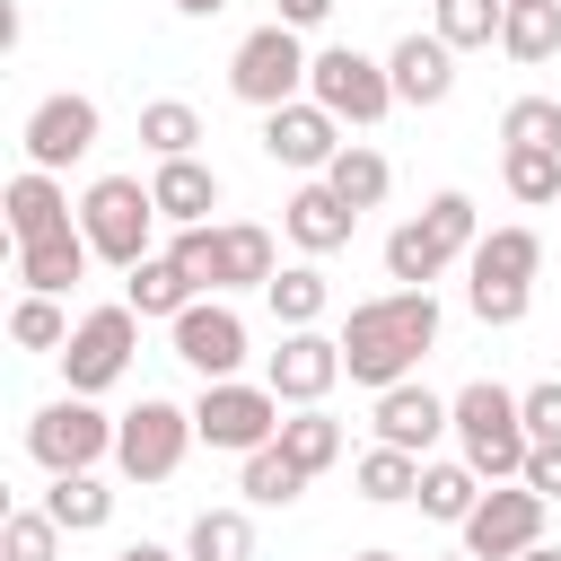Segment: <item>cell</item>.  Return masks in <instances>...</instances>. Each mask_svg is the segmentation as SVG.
<instances>
[{"label": "cell", "mask_w": 561, "mask_h": 561, "mask_svg": "<svg viewBox=\"0 0 561 561\" xmlns=\"http://www.w3.org/2000/svg\"><path fill=\"white\" fill-rule=\"evenodd\" d=\"M430 342H438V298L430 289H377L342 324V377L351 386H377V394L386 386H412V368L430 359Z\"/></svg>", "instance_id": "6da1fadb"}, {"label": "cell", "mask_w": 561, "mask_h": 561, "mask_svg": "<svg viewBox=\"0 0 561 561\" xmlns=\"http://www.w3.org/2000/svg\"><path fill=\"white\" fill-rule=\"evenodd\" d=\"M447 412H456V447H465V465H473L482 482H517V473H526L535 438H526V412H517L508 386L473 377V386L447 394Z\"/></svg>", "instance_id": "7a4b0ae2"}, {"label": "cell", "mask_w": 561, "mask_h": 561, "mask_svg": "<svg viewBox=\"0 0 561 561\" xmlns=\"http://www.w3.org/2000/svg\"><path fill=\"white\" fill-rule=\"evenodd\" d=\"M473 245H482L473 193H430V210L386 237V280H394V289H430V280H438L456 254H473Z\"/></svg>", "instance_id": "3957f363"}, {"label": "cell", "mask_w": 561, "mask_h": 561, "mask_svg": "<svg viewBox=\"0 0 561 561\" xmlns=\"http://www.w3.org/2000/svg\"><path fill=\"white\" fill-rule=\"evenodd\" d=\"M184 272H193V289L202 298H219V289H272V228H254V219H210V228H175V245H167Z\"/></svg>", "instance_id": "277c9868"}, {"label": "cell", "mask_w": 561, "mask_h": 561, "mask_svg": "<svg viewBox=\"0 0 561 561\" xmlns=\"http://www.w3.org/2000/svg\"><path fill=\"white\" fill-rule=\"evenodd\" d=\"M79 237H88V245H96V263H114V272L149 263V237H158V193H149L140 175H96V184L79 193Z\"/></svg>", "instance_id": "5b68a950"}, {"label": "cell", "mask_w": 561, "mask_h": 561, "mask_svg": "<svg viewBox=\"0 0 561 561\" xmlns=\"http://www.w3.org/2000/svg\"><path fill=\"white\" fill-rule=\"evenodd\" d=\"M307 70H316V53L298 44V26H254L237 53H228V88H237V105H254V114H280V105H298L307 96Z\"/></svg>", "instance_id": "8992f818"}, {"label": "cell", "mask_w": 561, "mask_h": 561, "mask_svg": "<svg viewBox=\"0 0 561 561\" xmlns=\"http://www.w3.org/2000/svg\"><path fill=\"white\" fill-rule=\"evenodd\" d=\"M280 421H289L280 394H272V386H245V377H219V386L193 394V430H202V447H219V456H254V447H272Z\"/></svg>", "instance_id": "52a82bcc"}, {"label": "cell", "mask_w": 561, "mask_h": 561, "mask_svg": "<svg viewBox=\"0 0 561 561\" xmlns=\"http://www.w3.org/2000/svg\"><path fill=\"white\" fill-rule=\"evenodd\" d=\"M307 96H316L333 123H351V131H368V123L394 114V79H386V61H368L359 44H324L316 70H307Z\"/></svg>", "instance_id": "ba28073f"}, {"label": "cell", "mask_w": 561, "mask_h": 561, "mask_svg": "<svg viewBox=\"0 0 561 561\" xmlns=\"http://www.w3.org/2000/svg\"><path fill=\"white\" fill-rule=\"evenodd\" d=\"M114 430L123 421H105L96 394H61V403H44L26 421V456L44 473H96V456H114Z\"/></svg>", "instance_id": "9c48e42d"}, {"label": "cell", "mask_w": 561, "mask_h": 561, "mask_svg": "<svg viewBox=\"0 0 561 561\" xmlns=\"http://www.w3.org/2000/svg\"><path fill=\"white\" fill-rule=\"evenodd\" d=\"M193 438H202V430H193V403L140 394V403L123 412V430H114V465H123L131 482H175V465H184Z\"/></svg>", "instance_id": "30bf717a"}, {"label": "cell", "mask_w": 561, "mask_h": 561, "mask_svg": "<svg viewBox=\"0 0 561 561\" xmlns=\"http://www.w3.org/2000/svg\"><path fill=\"white\" fill-rule=\"evenodd\" d=\"M131 351H140V316H131L123 298H114V307H88L79 333H70V351H61L70 394H105V386L131 368Z\"/></svg>", "instance_id": "8fae6325"}, {"label": "cell", "mask_w": 561, "mask_h": 561, "mask_svg": "<svg viewBox=\"0 0 561 561\" xmlns=\"http://www.w3.org/2000/svg\"><path fill=\"white\" fill-rule=\"evenodd\" d=\"M543 508H552L543 491H526V482H491V491H482V508H473L456 535H465V552H473V561H517V552H535V543H543Z\"/></svg>", "instance_id": "7c38bea8"}, {"label": "cell", "mask_w": 561, "mask_h": 561, "mask_svg": "<svg viewBox=\"0 0 561 561\" xmlns=\"http://www.w3.org/2000/svg\"><path fill=\"white\" fill-rule=\"evenodd\" d=\"M96 131H105V114H96V96H79V88H61V96H44L35 114H26V167H44V175H61V167H79L88 149H96Z\"/></svg>", "instance_id": "4fadbf2b"}, {"label": "cell", "mask_w": 561, "mask_h": 561, "mask_svg": "<svg viewBox=\"0 0 561 561\" xmlns=\"http://www.w3.org/2000/svg\"><path fill=\"white\" fill-rule=\"evenodd\" d=\"M167 333H175V359H184L202 386H219V377H237V368H245V316H237L228 298H193Z\"/></svg>", "instance_id": "5bb4252c"}, {"label": "cell", "mask_w": 561, "mask_h": 561, "mask_svg": "<svg viewBox=\"0 0 561 561\" xmlns=\"http://www.w3.org/2000/svg\"><path fill=\"white\" fill-rule=\"evenodd\" d=\"M263 386L289 403V412H307V403H324L333 386H342V333H280V351L263 359Z\"/></svg>", "instance_id": "9a60e30c"}, {"label": "cell", "mask_w": 561, "mask_h": 561, "mask_svg": "<svg viewBox=\"0 0 561 561\" xmlns=\"http://www.w3.org/2000/svg\"><path fill=\"white\" fill-rule=\"evenodd\" d=\"M351 140H342V123L316 105V96H298V105H280V114H263V158L272 167H298V175H324L333 158H342Z\"/></svg>", "instance_id": "2e32d148"}, {"label": "cell", "mask_w": 561, "mask_h": 561, "mask_svg": "<svg viewBox=\"0 0 561 561\" xmlns=\"http://www.w3.org/2000/svg\"><path fill=\"white\" fill-rule=\"evenodd\" d=\"M280 228H289V245L307 254V263H324V254H342L351 245V228H359V210L316 175V184H298L289 202H280Z\"/></svg>", "instance_id": "e0dca14e"}, {"label": "cell", "mask_w": 561, "mask_h": 561, "mask_svg": "<svg viewBox=\"0 0 561 561\" xmlns=\"http://www.w3.org/2000/svg\"><path fill=\"white\" fill-rule=\"evenodd\" d=\"M368 421H377V447H403V456H421V465H430V447H438V430H456V412H447V394H430V386H386Z\"/></svg>", "instance_id": "ac0fdd59"}, {"label": "cell", "mask_w": 561, "mask_h": 561, "mask_svg": "<svg viewBox=\"0 0 561 561\" xmlns=\"http://www.w3.org/2000/svg\"><path fill=\"white\" fill-rule=\"evenodd\" d=\"M0 210H9V237H18V245H44V237H70V228H79L61 175H44V167H18L9 193H0Z\"/></svg>", "instance_id": "d6986e66"}, {"label": "cell", "mask_w": 561, "mask_h": 561, "mask_svg": "<svg viewBox=\"0 0 561 561\" xmlns=\"http://www.w3.org/2000/svg\"><path fill=\"white\" fill-rule=\"evenodd\" d=\"M386 79H394V105H447L456 96V53L438 35H403L386 53Z\"/></svg>", "instance_id": "ffe728a7"}, {"label": "cell", "mask_w": 561, "mask_h": 561, "mask_svg": "<svg viewBox=\"0 0 561 561\" xmlns=\"http://www.w3.org/2000/svg\"><path fill=\"white\" fill-rule=\"evenodd\" d=\"M149 193H158V219L167 228H210V210H219V175L202 158H158Z\"/></svg>", "instance_id": "44dd1931"}, {"label": "cell", "mask_w": 561, "mask_h": 561, "mask_svg": "<svg viewBox=\"0 0 561 561\" xmlns=\"http://www.w3.org/2000/svg\"><path fill=\"white\" fill-rule=\"evenodd\" d=\"M88 263H96V245L70 228V237H44V245H18V280L35 289V298H61V289H79L88 280Z\"/></svg>", "instance_id": "7402d4cb"}, {"label": "cell", "mask_w": 561, "mask_h": 561, "mask_svg": "<svg viewBox=\"0 0 561 561\" xmlns=\"http://www.w3.org/2000/svg\"><path fill=\"white\" fill-rule=\"evenodd\" d=\"M465 263H473V280H491V289H535V272H543V237H535V228H491Z\"/></svg>", "instance_id": "603a6c76"}, {"label": "cell", "mask_w": 561, "mask_h": 561, "mask_svg": "<svg viewBox=\"0 0 561 561\" xmlns=\"http://www.w3.org/2000/svg\"><path fill=\"white\" fill-rule=\"evenodd\" d=\"M193 298H202V289H193V272H184L175 254H149V263L123 272V307H131V316H167V324H175Z\"/></svg>", "instance_id": "cb8c5ba5"}, {"label": "cell", "mask_w": 561, "mask_h": 561, "mask_svg": "<svg viewBox=\"0 0 561 561\" xmlns=\"http://www.w3.org/2000/svg\"><path fill=\"white\" fill-rule=\"evenodd\" d=\"M500 18H508V0H430V35H438L447 53L500 44Z\"/></svg>", "instance_id": "d4e9b609"}, {"label": "cell", "mask_w": 561, "mask_h": 561, "mask_svg": "<svg viewBox=\"0 0 561 561\" xmlns=\"http://www.w3.org/2000/svg\"><path fill=\"white\" fill-rule=\"evenodd\" d=\"M263 298H272L280 333H307V324H316V316L333 307V280H324L316 263H289V272H272V289H263Z\"/></svg>", "instance_id": "484cf974"}, {"label": "cell", "mask_w": 561, "mask_h": 561, "mask_svg": "<svg viewBox=\"0 0 561 561\" xmlns=\"http://www.w3.org/2000/svg\"><path fill=\"white\" fill-rule=\"evenodd\" d=\"M280 456H289V465H298V473L316 482V473H324V465L342 456V421H333L324 403H307V412H289V421H280Z\"/></svg>", "instance_id": "4316f807"}, {"label": "cell", "mask_w": 561, "mask_h": 561, "mask_svg": "<svg viewBox=\"0 0 561 561\" xmlns=\"http://www.w3.org/2000/svg\"><path fill=\"white\" fill-rule=\"evenodd\" d=\"M482 508V473L456 456V465H421V517H438V526H465Z\"/></svg>", "instance_id": "83f0119b"}, {"label": "cell", "mask_w": 561, "mask_h": 561, "mask_svg": "<svg viewBox=\"0 0 561 561\" xmlns=\"http://www.w3.org/2000/svg\"><path fill=\"white\" fill-rule=\"evenodd\" d=\"M44 508H53V526H61V535H96V526L114 517V491H105L96 473H53Z\"/></svg>", "instance_id": "f1b7e54d"}, {"label": "cell", "mask_w": 561, "mask_h": 561, "mask_svg": "<svg viewBox=\"0 0 561 561\" xmlns=\"http://www.w3.org/2000/svg\"><path fill=\"white\" fill-rule=\"evenodd\" d=\"M184 561H254V517L245 508H202L184 526Z\"/></svg>", "instance_id": "f546056e"}, {"label": "cell", "mask_w": 561, "mask_h": 561, "mask_svg": "<svg viewBox=\"0 0 561 561\" xmlns=\"http://www.w3.org/2000/svg\"><path fill=\"white\" fill-rule=\"evenodd\" d=\"M351 482H359V500H377V508L421 500V456H403V447H368V456L351 465Z\"/></svg>", "instance_id": "4dcf8cb0"}, {"label": "cell", "mask_w": 561, "mask_h": 561, "mask_svg": "<svg viewBox=\"0 0 561 561\" xmlns=\"http://www.w3.org/2000/svg\"><path fill=\"white\" fill-rule=\"evenodd\" d=\"M500 53H508V61H526V70H535V61H552V53H561V0L508 9V18H500Z\"/></svg>", "instance_id": "1f68e13d"}, {"label": "cell", "mask_w": 561, "mask_h": 561, "mask_svg": "<svg viewBox=\"0 0 561 561\" xmlns=\"http://www.w3.org/2000/svg\"><path fill=\"white\" fill-rule=\"evenodd\" d=\"M140 149H149V158H193V149H202V114H193L184 96L140 105Z\"/></svg>", "instance_id": "d6a6232c"}, {"label": "cell", "mask_w": 561, "mask_h": 561, "mask_svg": "<svg viewBox=\"0 0 561 561\" xmlns=\"http://www.w3.org/2000/svg\"><path fill=\"white\" fill-rule=\"evenodd\" d=\"M324 184H333V193H342L351 210H377V202H386V184H394V167H386V158H377L368 140H351V149H342V158L324 167Z\"/></svg>", "instance_id": "836d02e7"}, {"label": "cell", "mask_w": 561, "mask_h": 561, "mask_svg": "<svg viewBox=\"0 0 561 561\" xmlns=\"http://www.w3.org/2000/svg\"><path fill=\"white\" fill-rule=\"evenodd\" d=\"M237 491H245V508H289V500L307 491V473H298V465L280 456V438H272V447H254V456H245Z\"/></svg>", "instance_id": "e575fe53"}, {"label": "cell", "mask_w": 561, "mask_h": 561, "mask_svg": "<svg viewBox=\"0 0 561 561\" xmlns=\"http://www.w3.org/2000/svg\"><path fill=\"white\" fill-rule=\"evenodd\" d=\"M70 333H79V324L61 316V298H35V289H26V298L9 307V342H18V351H53V359H61Z\"/></svg>", "instance_id": "d590c367"}, {"label": "cell", "mask_w": 561, "mask_h": 561, "mask_svg": "<svg viewBox=\"0 0 561 561\" xmlns=\"http://www.w3.org/2000/svg\"><path fill=\"white\" fill-rule=\"evenodd\" d=\"M500 184H508L526 210L561 202V149H508V158H500Z\"/></svg>", "instance_id": "8d00e7d4"}, {"label": "cell", "mask_w": 561, "mask_h": 561, "mask_svg": "<svg viewBox=\"0 0 561 561\" xmlns=\"http://www.w3.org/2000/svg\"><path fill=\"white\" fill-rule=\"evenodd\" d=\"M500 140L508 149H561V96H517L500 114Z\"/></svg>", "instance_id": "74e56055"}, {"label": "cell", "mask_w": 561, "mask_h": 561, "mask_svg": "<svg viewBox=\"0 0 561 561\" xmlns=\"http://www.w3.org/2000/svg\"><path fill=\"white\" fill-rule=\"evenodd\" d=\"M0 561H61V526H53V508H9V526H0Z\"/></svg>", "instance_id": "f35d334b"}, {"label": "cell", "mask_w": 561, "mask_h": 561, "mask_svg": "<svg viewBox=\"0 0 561 561\" xmlns=\"http://www.w3.org/2000/svg\"><path fill=\"white\" fill-rule=\"evenodd\" d=\"M465 307H473L482 324H526L535 289H491V280H465Z\"/></svg>", "instance_id": "ab89813d"}, {"label": "cell", "mask_w": 561, "mask_h": 561, "mask_svg": "<svg viewBox=\"0 0 561 561\" xmlns=\"http://www.w3.org/2000/svg\"><path fill=\"white\" fill-rule=\"evenodd\" d=\"M517 412H526V438H535V447H552V438H561V377L526 386V394H517Z\"/></svg>", "instance_id": "60d3db41"}, {"label": "cell", "mask_w": 561, "mask_h": 561, "mask_svg": "<svg viewBox=\"0 0 561 561\" xmlns=\"http://www.w3.org/2000/svg\"><path fill=\"white\" fill-rule=\"evenodd\" d=\"M517 482H526V491H543V500H561V438H552V447H535Z\"/></svg>", "instance_id": "b9f144b4"}, {"label": "cell", "mask_w": 561, "mask_h": 561, "mask_svg": "<svg viewBox=\"0 0 561 561\" xmlns=\"http://www.w3.org/2000/svg\"><path fill=\"white\" fill-rule=\"evenodd\" d=\"M324 18H333V0H280V26H298V35L324 26Z\"/></svg>", "instance_id": "7bdbcfd3"}, {"label": "cell", "mask_w": 561, "mask_h": 561, "mask_svg": "<svg viewBox=\"0 0 561 561\" xmlns=\"http://www.w3.org/2000/svg\"><path fill=\"white\" fill-rule=\"evenodd\" d=\"M114 561H175V552H167V543H123Z\"/></svg>", "instance_id": "ee69618b"}, {"label": "cell", "mask_w": 561, "mask_h": 561, "mask_svg": "<svg viewBox=\"0 0 561 561\" xmlns=\"http://www.w3.org/2000/svg\"><path fill=\"white\" fill-rule=\"evenodd\" d=\"M175 9H184V18H219L228 0H175Z\"/></svg>", "instance_id": "f6af8a7d"}, {"label": "cell", "mask_w": 561, "mask_h": 561, "mask_svg": "<svg viewBox=\"0 0 561 561\" xmlns=\"http://www.w3.org/2000/svg\"><path fill=\"white\" fill-rule=\"evenodd\" d=\"M517 561H561V552H552V543H535V552H517Z\"/></svg>", "instance_id": "bcb514c9"}, {"label": "cell", "mask_w": 561, "mask_h": 561, "mask_svg": "<svg viewBox=\"0 0 561 561\" xmlns=\"http://www.w3.org/2000/svg\"><path fill=\"white\" fill-rule=\"evenodd\" d=\"M351 561H403V552H351Z\"/></svg>", "instance_id": "7dc6e473"}, {"label": "cell", "mask_w": 561, "mask_h": 561, "mask_svg": "<svg viewBox=\"0 0 561 561\" xmlns=\"http://www.w3.org/2000/svg\"><path fill=\"white\" fill-rule=\"evenodd\" d=\"M508 9H535V0H508Z\"/></svg>", "instance_id": "c3c4849f"}, {"label": "cell", "mask_w": 561, "mask_h": 561, "mask_svg": "<svg viewBox=\"0 0 561 561\" xmlns=\"http://www.w3.org/2000/svg\"><path fill=\"white\" fill-rule=\"evenodd\" d=\"M447 561H473V552H447Z\"/></svg>", "instance_id": "681fc988"}]
</instances>
